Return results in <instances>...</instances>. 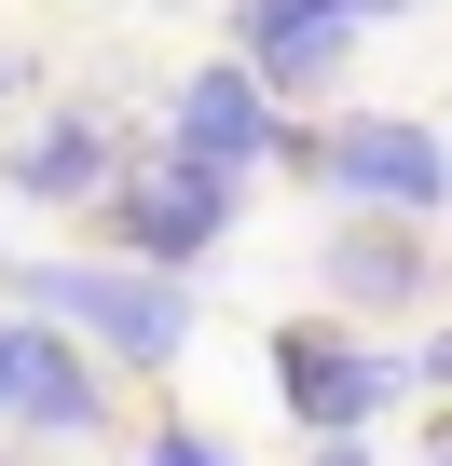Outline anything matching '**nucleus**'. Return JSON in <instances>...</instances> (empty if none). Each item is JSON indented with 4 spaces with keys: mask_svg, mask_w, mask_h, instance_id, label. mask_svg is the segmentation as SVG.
Here are the masks:
<instances>
[{
    "mask_svg": "<svg viewBox=\"0 0 452 466\" xmlns=\"http://www.w3.org/2000/svg\"><path fill=\"white\" fill-rule=\"evenodd\" d=\"M15 302H42V316L96 329L110 357H178V343H192V302H178V275H96V261H28V275H15Z\"/></svg>",
    "mask_w": 452,
    "mask_h": 466,
    "instance_id": "1",
    "label": "nucleus"
},
{
    "mask_svg": "<svg viewBox=\"0 0 452 466\" xmlns=\"http://www.w3.org/2000/svg\"><path fill=\"white\" fill-rule=\"evenodd\" d=\"M316 178H329L343 206H384V219H438V206H452L438 124H343V137H316Z\"/></svg>",
    "mask_w": 452,
    "mask_h": 466,
    "instance_id": "2",
    "label": "nucleus"
},
{
    "mask_svg": "<svg viewBox=\"0 0 452 466\" xmlns=\"http://www.w3.org/2000/svg\"><path fill=\"white\" fill-rule=\"evenodd\" d=\"M275 398L316 425V439H357L384 398H397V357L343 343V329H275Z\"/></svg>",
    "mask_w": 452,
    "mask_h": 466,
    "instance_id": "3",
    "label": "nucleus"
},
{
    "mask_svg": "<svg viewBox=\"0 0 452 466\" xmlns=\"http://www.w3.org/2000/svg\"><path fill=\"white\" fill-rule=\"evenodd\" d=\"M219 233H234V178L219 165H192V151H165L137 192H124V248L151 261V275H178V261H206Z\"/></svg>",
    "mask_w": 452,
    "mask_h": 466,
    "instance_id": "4",
    "label": "nucleus"
},
{
    "mask_svg": "<svg viewBox=\"0 0 452 466\" xmlns=\"http://www.w3.org/2000/svg\"><path fill=\"white\" fill-rule=\"evenodd\" d=\"M370 15H397V0H247V83H329Z\"/></svg>",
    "mask_w": 452,
    "mask_h": 466,
    "instance_id": "5",
    "label": "nucleus"
},
{
    "mask_svg": "<svg viewBox=\"0 0 452 466\" xmlns=\"http://www.w3.org/2000/svg\"><path fill=\"white\" fill-rule=\"evenodd\" d=\"M165 151H192V165L234 178V165H261V151H275V96H261L247 69H192V83H178V137H165Z\"/></svg>",
    "mask_w": 452,
    "mask_h": 466,
    "instance_id": "6",
    "label": "nucleus"
},
{
    "mask_svg": "<svg viewBox=\"0 0 452 466\" xmlns=\"http://www.w3.org/2000/svg\"><path fill=\"white\" fill-rule=\"evenodd\" d=\"M329 289L397 316V302H425V248H411L397 219H343V233H329Z\"/></svg>",
    "mask_w": 452,
    "mask_h": 466,
    "instance_id": "7",
    "label": "nucleus"
},
{
    "mask_svg": "<svg viewBox=\"0 0 452 466\" xmlns=\"http://www.w3.org/2000/svg\"><path fill=\"white\" fill-rule=\"evenodd\" d=\"M0 398H15L28 425H55V439H83V425H96V370H83V357H55V343H28V329H15V384H0Z\"/></svg>",
    "mask_w": 452,
    "mask_h": 466,
    "instance_id": "8",
    "label": "nucleus"
},
{
    "mask_svg": "<svg viewBox=\"0 0 452 466\" xmlns=\"http://www.w3.org/2000/svg\"><path fill=\"white\" fill-rule=\"evenodd\" d=\"M15 192H28V206H83V192H110V137H96V124H42V137L15 151Z\"/></svg>",
    "mask_w": 452,
    "mask_h": 466,
    "instance_id": "9",
    "label": "nucleus"
},
{
    "mask_svg": "<svg viewBox=\"0 0 452 466\" xmlns=\"http://www.w3.org/2000/svg\"><path fill=\"white\" fill-rule=\"evenodd\" d=\"M151 466H234V452H219L206 425H165V439H151Z\"/></svg>",
    "mask_w": 452,
    "mask_h": 466,
    "instance_id": "10",
    "label": "nucleus"
},
{
    "mask_svg": "<svg viewBox=\"0 0 452 466\" xmlns=\"http://www.w3.org/2000/svg\"><path fill=\"white\" fill-rule=\"evenodd\" d=\"M411 370H425V384H452V329H438V343H425V357H411Z\"/></svg>",
    "mask_w": 452,
    "mask_h": 466,
    "instance_id": "11",
    "label": "nucleus"
},
{
    "mask_svg": "<svg viewBox=\"0 0 452 466\" xmlns=\"http://www.w3.org/2000/svg\"><path fill=\"white\" fill-rule=\"evenodd\" d=\"M316 466H370V452H357V439H329V452H316Z\"/></svg>",
    "mask_w": 452,
    "mask_h": 466,
    "instance_id": "12",
    "label": "nucleus"
},
{
    "mask_svg": "<svg viewBox=\"0 0 452 466\" xmlns=\"http://www.w3.org/2000/svg\"><path fill=\"white\" fill-rule=\"evenodd\" d=\"M0 384H15V329H0Z\"/></svg>",
    "mask_w": 452,
    "mask_h": 466,
    "instance_id": "13",
    "label": "nucleus"
},
{
    "mask_svg": "<svg viewBox=\"0 0 452 466\" xmlns=\"http://www.w3.org/2000/svg\"><path fill=\"white\" fill-rule=\"evenodd\" d=\"M425 466H452V452H425Z\"/></svg>",
    "mask_w": 452,
    "mask_h": 466,
    "instance_id": "14",
    "label": "nucleus"
},
{
    "mask_svg": "<svg viewBox=\"0 0 452 466\" xmlns=\"http://www.w3.org/2000/svg\"><path fill=\"white\" fill-rule=\"evenodd\" d=\"M0 83H15V69H0Z\"/></svg>",
    "mask_w": 452,
    "mask_h": 466,
    "instance_id": "15",
    "label": "nucleus"
}]
</instances>
